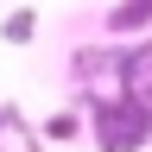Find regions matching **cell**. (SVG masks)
Wrapping results in <instances>:
<instances>
[{
  "label": "cell",
  "instance_id": "cell-1",
  "mask_svg": "<svg viewBox=\"0 0 152 152\" xmlns=\"http://www.w3.org/2000/svg\"><path fill=\"white\" fill-rule=\"evenodd\" d=\"M89 114H95V146L102 152H140L152 140V102L146 95H89Z\"/></svg>",
  "mask_w": 152,
  "mask_h": 152
},
{
  "label": "cell",
  "instance_id": "cell-3",
  "mask_svg": "<svg viewBox=\"0 0 152 152\" xmlns=\"http://www.w3.org/2000/svg\"><path fill=\"white\" fill-rule=\"evenodd\" d=\"M32 32H38V19H32V13H13L7 26H0V38H7V45H26Z\"/></svg>",
  "mask_w": 152,
  "mask_h": 152
},
{
  "label": "cell",
  "instance_id": "cell-2",
  "mask_svg": "<svg viewBox=\"0 0 152 152\" xmlns=\"http://www.w3.org/2000/svg\"><path fill=\"white\" fill-rule=\"evenodd\" d=\"M140 26H152V0H121L108 13V32H140Z\"/></svg>",
  "mask_w": 152,
  "mask_h": 152
}]
</instances>
